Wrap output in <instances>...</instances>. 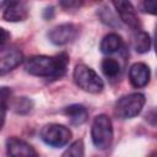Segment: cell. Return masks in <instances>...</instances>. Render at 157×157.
I'll return each mask as SVG.
<instances>
[{
    "instance_id": "obj_11",
    "label": "cell",
    "mask_w": 157,
    "mask_h": 157,
    "mask_svg": "<svg viewBox=\"0 0 157 157\" xmlns=\"http://www.w3.org/2000/svg\"><path fill=\"white\" fill-rule=\"evenodd\" d=\"M23 60V54L18 49H12L0 56V75L7 74L17 67Z\"/></svg>"
},
{
    "instance_id": "obj_22",
    "label": "cell",
    "mask_w": 157,
    "mask_h": 157,
    "mask_svg": "<svg viewBox=\"0 0 157 157\" xmlns=\"http://www.w3.org/2000/svg\"><path fill=\"white\" fill-rule=\"evenodd\" d=\"M59 4L64 9H76V7H80L82 5L81 1H60Z\"/></svg>"
},
{
    "instance_id": "obj_5",
    "label": "cell",
    "mask_w": 157,
    "mask_h": 157,
    "mask_svg": "<svg viewBox=\"0 0 157 157\" xmlns=\"http://www.w3.org/2000/svg\"><path fill=\"white\" fill-rule=\"evenodd\" d=\"M71 136L72 134L69 128L56 123L47 124L40 130V139L44 141V144L55 148L67 145L71 140Z\"/></svg>"
},
{
    "instance_id": "obj_17",
    "label": "cell",
    "mask_w": 157,
    "mask_h": 157,
    "mask_svg": "<svg viewBox=\"0 0 157 157\" xmlns=\"http://www.w3.org/2000/svg\"><path fill=\"white\" fill-rule=\"evenodd\" d=\"M85 155V145L82 140L74 141L63 153L61 157H83Z\"/></svg>"
},
{
    "instance_id": "obj_1",
    "label": "cell",
    "mask_w": 157,
    "mask_h": 157,
    "mask_svg": "<svg viewBox=\"0 0 157 157\" xmlns=\"http://www.w3.org/2000/svg\"><path fill=\"white\" fill-rule=\"evenodd\" d=\"M67 64L69 55L66 53H60L56 56L36 55L26 60L25 70L33 76L58 80L65 75Z\"/></svg>"
},
{
    "instance_id": "obj_3",
    "label": "cell",
    "mask_w": 157,
    "mask_h": 157,
    "mask_svg": "<svg viewBox=\"0 0 157 157\" xmlns=\"http://www.w3.org/2000/svg\"><path fill=\"white\" fill-rule=\"evenodd\" d=\"M72 77L76 86L88 93H98L104 87V82L98 74L85 64H78L75 66Z\"/></svg>"
},
{
    "instance_id": "obj_10",
    "label": "cell",
    "mask_w": 157,
    "mask_h": 157,
    "mask_svg": "<svg viewBox=\"0 0 157 157\" xmlns=\"http://www.w3.org/2000/svg\"><path fill=\"white\" fill-rule=\"evenodd\" d=\"M28 17V6L22 1H12L6 5L2 18L7 22H22Z\"/></svg>"
},
{
    "instance_id": "obj_8",
    "label": "cell",
    "mask_w": 157,
    "mask_h": 157,
    "mask_svg": "<svg viewBox=\"0 0 157 157\" xmlns=\"http://www.w3.org/2000/svg\"><path fill=\"white\" fill-rule=\"evenodd\" d=\"M113 6H114L115 11L118 12L119 18L125 25H128L132 29L139 31L140 20H139V16H137V13L135 11V7L132 6V4L130 1H124V0L113 1Z\"/></svg>"
},
{
    "instance_id": "obj_4",
    "label": "cell",
    "mask_w": 157,
    "mask_h": 157,
    "mask_svg": "<svg viewBox=\"0 0 157 157\" xmlns=\"http://www.w3.org/2000/svg\"><path fill=\"white\" fill-rule=\"evenodd\" d=\"M146 98L142 93H130L121 97L115 103V115L119 119H131L140 114L145 105Z\"/></svg>"
},
{
    "instance_id": "obj_19",
    "label": "cell",
    "mask_w": 157,
    "mask_h": 157,
    "mask_svg": "<svg viewBox=\"0 0 157 157\" xmlns=\"http://www.w3.org/2000/svg\"><path fill=\"white\" fill-rule=\"evenodd\" d=\"M11 97V90L6 86H0V108H7Z\"/></svg>"
},
{
    "instance_id": "obj_6",
    "label": "cell",
    "mask_w": 157,
    "mask_h": 157,
    "mask_svg": "<svg viewBox=\"0 0 157 157\" xmlns=\"http://www.w3.org/2000/svg\"><path fill=\"white\" fill-rule=\"evenodd\" d=\"M78 27L74 23H61L53 27L48 32V38L54 45H65L76 39Z\"/></svg>"
},
{
    "instance_id": "obj_2",
    "label": "cell",
    "mask_w": 157,
    "mask_h": 157,
    "mask_svg": "<svg viewBox=\"0 0 157 157\" xmlns=\"http://www.w3.org/2000/svg\"><path fill=\"white\" fill-rule=\"evenodd\" d=\"M91 140L96 148L105 150L113 141V124L108 115L99 114L93 119L91 126Z\"/></svg>"
},
{
    "instance_id": "obj_7",
    "label": "cell",
    "mask_w": 157,
    "mask_h": 157,
    "mask_svg": "<svg viewBox=\"0 0 157 157\" xmlns=\"http://www.w3.org/2000/svg\"><path fill=\"white\" fill-rule=\"evenodd\" d=\"M6 152L9 157H39L32 145L16 136L6 140Z\"/></svg>"
},
{
    "instance_id": "obj_20",
    "label": "cell",
    "mask_w": 157,
    "mask_h": 157,
    "mask_svg": "<svg viewBox=\"0 0 157 157\" xmlns=\"http://www.w3.org/2000/svg\"><path fill=\"white\" fill-rule=\"evenodd\" d=\"M10 38H11V34L7 29L0 27V50H2L10 42Z\"/></svg>"
},
{
    "instance_id": "obj_9",
    "label": "cell",
    "mask_w": 157,
    "mask_h": 157,
    "mask_svg": "<svg viewBox=\"0 0 157 157\" xmlns=\"http://www.w3.org/2000/svg\"><path fill=\"white\" fill-rule=\"evenodd\" d=\"M151 78V71L145 63H135L129 69V80L136 88L145 87Z\"/></svg>"
},
{
    "instance_id": "obj_18",
    "label": "cell",
    "mask_w": 157,
    "mask_h": 157,
    "mask_svg": "<svg viewBox=\"0 0 157 157\" xmlns=\"http://www.w3.org/2000/svg\"><path fill=\"white\" fill-rule=\"evenodd\" d=\"M99 18L102 20V22H104L108 26H112V27L119 26L118 20L112 15V12L109 11V9H102L99 11Z\"/></svg>"
},
{
    "instance_id": "obj_23",
    "label": "cell",
    "mask_w": 157,
    "mask_h": 157,
    "mask_svg": "<svg viewBox=\"0 0 157 157\" xmlns=\"http://www.w3.org/2000/svg\"><path fill=\"white\" fill-rule=\"evenodd\" d=\"M6 110H7V108H0V130L2 129L4 123H5V118H6Z\"/></svg>"
},
{
    "instance_id": "obj_24",
    "label": "cell",
    "mask_w": 157,
    "mask_h": 157,
    "mask_svg": "<svg viewBox=\"0 0 157 157\" xmlns=\"http://www.w3.org/2000/svg\"><path fill=\"white\" fill-rule=\"evenodd\" d=\"M53 15H54L53 7H52V6H50V7H47L45 11H44V18H45V20H50V18L53 17Z\"/></svg>"
},
{
    "instance_id": "obj_14",
    "label": "cell",
    "mask_w": 157,
    "mask_h": 157,
    "mask_svg": "<svg viewBox=\"0 0 157 157\" xmlns=\"http://www.w3.org/2000/svg\"><path fill=\"white\" fill-rule=\"evenodd\" d=\"M134 48L137 53L145 54L151 48V37L145 31H137V33L134 36Z\"/></svg>"
},
{
    "instance_id": "obj_25",
    "label": "cell",
    "mask_w": 157,
    "mask_h": 157,
    "mask_svg": "<svg viewBox=\"0 0 157 157\" xmlns=\"http://www.w3.org/2000/svg\"><path fill=\"white\" fill-rule=\"evenodd\" d=\"M148 157H156V152H153V153H151Z\"/></svg>"
},
{
    "instance_id": "obj_13",
    "label": "cell",
    "mask_w": 157,
    "mask_h": 157,
    "mask_svg": "<svg viewBox=\"0 0 157 157\" xmlns=\"http://www.w3.org/2000/svg\"><path fill=\"white\" fill-rule=\"evenodd\" d=\"M123 47V39L118 33H108L103 37L99 49L103 54H113Z\"/></svg>"
},
{
    "instance_id": "obj_15",
    "label": "cell",
    "mask_w": 157,
    "mask_h": 157,
    "mask_svg": "<svg viewBox=\"0 0 157 157\" xmlns=\"http://www.w3.org/2000/svg\"><path fill=\"white\" fill-rule=\"evenodd\" d=\"M101 67H102L103 74L107 77H109V78H114V77L119 76L120 70H121L120 69V64L118 63V60H115L113 58H105V59H103Z\"/></svg>"
},
{
    "instance_id": "obj_16",
    "label": "cell",
    "mask_w": 157,
    "mask_h": 157,
    "mask_svg": "<svg viewBox=\"0 0 157 157\" xmlns=\"http://www.w3.org/2000/svg\"><path fill=\"white\" fill-rule=\"evenodd\" d=\"M33 101L28 97H17L13 102H12V110L17 114H21V115H25V114H28L29 112H32L33 109Z\"/></svg>"
},
{
    "instance_id": "obj_12",
    "label": "cell",
    "mask_w": 157,
    "mask_h": 157,
    "mask_svg": "<svg viewBox=\"0 0 157 157\" xmlns=\"http://www.w3.org/2000/svg\"><path fill=\"white\" fill-rule=\"evenodd\" d=\"M64 114L69 118L70 123L75 126L82 125L87 118H88V112L82 104H70L64 109Z\"/></svg>"
},
{
    "instance_id": "obj_21",
    "label": "cell",
    "mask_w": 157,
    "mask_h": 157,
    "mask_svg": "<svg viewBox=\"0 0 157 157\" xmlns=\"http://www.w3.org/2000/svg\"><path fill=\"white\" fill-rule=\"evenodd\" d=\"M142 7H144V11H146L151 15L156 13V2H153V1H145L142 4Z\"/></svg>"
}]
</instances>
